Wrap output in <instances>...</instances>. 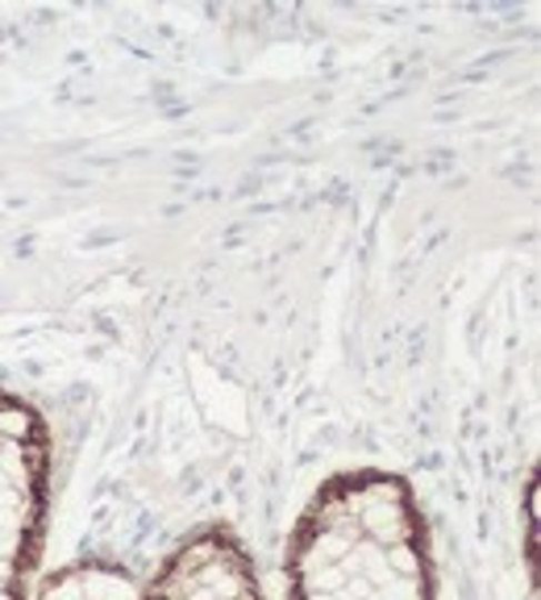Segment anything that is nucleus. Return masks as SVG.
<instances>
[{"instance_id":"f03ea898","label":"nucleus","mask_w":541,"mask_h":600,"mask_svg":"<svg viewBox=\"0 0 541 600\" xmlns=\"http://www.w3.org/2000/svg\"><path fill=\"white\" fill-rule=\"evenodd\" d=\"M50 438L26 400L0 392V600H30L42 550Z\"/></svg>"},{"instance_id":"7ed1b4c3","label":"nucleus","mask_w":541,"mask_h":600,"mask_svg":"<svg viewBox=\"0 0 541 600\" xmlns=\"http://www.w3.org/2000/svg\"><path fill=\"white\" fill-rule=\"evenodd\" d=\"M142 600H263L247 550L226 530H200L183 542Z\"/></svg>"},{"instance_id":"20e7f679","label":"nucleus","mask_w":541,"mask_h":600,"mask_svg":"<svg viewBox=\"0 0 541 600\" xmlns=\"http://www.w3.org/2000/svg\"><path fill=\"white\" fill-rule=\"evenodd\" d=\"M38 600H142V588L113 563H71L42 583Z\"/></svg>"},{"instance_id":"f257e3e1","label":"nucleus","mask_w":541,"mask_h":600,"mask_svg":"<svg viewBox=\"0 0 541 600\" xmlns=\"http://www.w3.org/2000/svg\"><path fill=\"white\" fill-rule=\"evenodd\" d=\"M283 600H433L425 521L409 483L345 471L304 509L288 550Z\"/></svg>"}]
</instances>
